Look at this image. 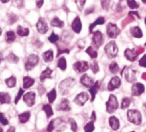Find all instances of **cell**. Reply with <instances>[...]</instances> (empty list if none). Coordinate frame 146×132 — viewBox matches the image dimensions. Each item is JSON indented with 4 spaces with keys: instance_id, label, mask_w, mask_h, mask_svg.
<instances>
[{
    "instance_id": "cell-5",
    "label": "cell",
    "mask_w": 146,
    "mask_h": 132,
    "mask_svg": "<svg viewBox=\"0 0 146 132\" xmlns=\"http://www.w3.org/2000/svg\"><path fill=\"white\" fill-rule=\"evenodd\" d=\"M123 72H124L123 75L128 82L133 83L136 81V80H137V70L134 68L125 67V68H124Z\"/></svg>"
},
{
    "instance_id": "cell-64",
    "label": "cell",
    "mask_w": 146,
    "mask_h": 132,
    "mask_svg": "<svg viewBox=\"0 0 146 132\" xmlns=\"http://www.w3.org/2000/svg\"><path fill=\"white\" fill-rule=\"evenodd\" d=\"M131 132H135V131H131Z\"/></svg>"
},
{
    "instance_id": "cell-28",
    "label": "cell",
    "mask_w": 146,
    "mask_h": 132,
    "mask_svg": "<svg viewBox=\"0 0 146 132\" xmlns=\"http://www.w3.org/2000/svg\"><path fill=\"white\" fill-rule=\"evenodd\" d=\"M11 96L8 92H0V103L1 104H10Z\"/></svg>"
},
{
    "instance_id": "cell-38",
    "label": "cell",
    "mask_w": 146,
    "mask_h": 132,
    "mask_svg": "<svg viewBox=\"0 0 146 132\" xmlns=\"http://www.w3.org/2000/svg\"><path fill=\"white\" fill-rule=\"evenodd\" d=\"M6 60H7L9 62H11V63H15V64H17V63L19 61V57L17 56L15 54L11 53V54L6 57Z\"/></svg>"
},
{
    "instance_id": "cell-22",
    "label": "cell",
    "mask_w": 146,
    "mask_h": 132,
    "mask_svg": "<svg viewBox=\"0 0 146 132\" xmlns=\"http://www.w3.org/2000/svg\"><path fill=\"white\" fill-rule=\"evenodd\" d=\"M99 87H100V83H99V81H96L90 88V96H91V101L92 102L95 100V98H96V93L98 92Z\"/></svg>"
},
{
    "instance_id": "cell-1",
    "label": "cell",
    "mask_w": 146,
    "mask_h": 132,
    "mask_svg": "<svg viewBox=\"0 0 146 132\" xmlns=\"http://www.w3.org/2000/svg\"><path fill=\"white\" fill-rule=\"evenodd\" d=\"M76 83H77L76 80L73 78H66L65 80H62L58 86L60 94L63 96L67 95L70 92V90L73 88V86H75Z\"/></svg>"
},
{
    "instance_id": "cell-57",
    "label": "cell",
    "mask_w": 146,
    "mask_h": 132,
    "mask_svg": "<svg viewBox=\"0 0 146 132\" xmlns=\"http://www.w3.org/2000/svg\"><path fill=\"white\" fill-rule=\"evenodd\" d=\"M3 4H6V3H8L9 2V0H0Z\"/></svg>"
},
{
    "instance_id": "cell-56",
    "label": "cell",
    "mask_w": 146,
    "mask_h": 132,
    "mask_svg": "<svg viewBox=\"0 0 146 132\" xmlns=\"http://www.w3.org/2000/svg\"><path fill=\"white\" fill-rule=\"evenodd\" d=\"M3 60H4V55L1 52H0V63H1Z\"/></svg>"
},
{
    "instance_id": "cell-41",
    "label": "cell",
    "mask_w": 146,
    "mask_h": 132,
    "mask_svg": "<svg viewBox=\"0 0 146 132\" xmlns=\"http://www.w3.org/2000/svg\"><path fill=\"white\" fill-rule=\"evenodd\" d=\"M75 3H76V5L78 9V11H83L85 3H86V0H75Z\"/></svg>"
},
{
    "instance_id": "cell-63",
    "label": "cell",
    "mask_w": 146,
    "mask_h": 132,
    "mask_svg": "<svg viewBox=\"0 0 146 132\" xmlns=\"http://www.w3.org/2000/svg\"><path fill=\"white\" fill-rule=\"evenodd\" d=\"M144 46H145V47H146V42H145V44H144Z\"/></svg>"
},
{
    "instance_id": "cell-10",
    "label": "cell",
    "mask_w": 146,
    "mask_h": 132,
    "mask_svg": "<svg viewBox=\"0 0 146 132\" xmlns=\"http://www.w3.org/2000/svg\"><path fill=\"white\" fill-rule=\"evenodd\" d=\"M93 42L95 44V46L99 48L102 44H103V42H104V37H103V35L102 33L100 31V30H96L94 32L93 34Z\"/></svg>"
},
{
    "instance_id": "cell-25",
    "label": "cell",
    "mask_w": 146,
    "mask_h": 132,
    "mask_svg": "<svg viewBox=\"0 0 146 132\" xmlns=\"http://www.w3.org/2000/svg\"><path fill=\"white\" fill-rule=\"evenodd\" d=\"M35 84V80L32 79L31 77H29V76H25L23 77V86L24 89H29L33 85Z\"/></svg>"
},
{
    "instance_id": "cell-40",
    "label": "cell",
    "mask_w": 146,
    "mask_h": 132,
    "mask_svg": "<svg viewBox=\"0 0 146 132\" xmlns=\"http://www.w3.org/2000/svg\"><path fill=\"white\" fill-rule=\"evenodd\" d=\"M9 17H8V23H9V24H14L15 23H17V20H18V17L16 15V14H14V13H11V14H9L8 15Z\"/></svg>"
},
{
    "instance_id": "cell-62",
    "label": "cell",
    "mask_w": 146,
    "mask_h": 132,
    "mask_svg": "<svg viewBox=\"0 0 146 132\" xmlns=\"http://www.w3.org/2000/svg\"><path fill=\"white\" fill-rule=\"evenodd\" d=\"M144 106H145V108H146V103L144 104Z\"/></svg>"
},
{
    "instance_id": "cell-12",
    "label": "cell",
    "mask_w": 146,
    "mask_h": 132,
    "mask_svg": "<svg viewBox=\"0 0 146 132\" xmlns=\"http://www.w3.org/2000/svg\"><path fill=\"white\" fill-rule=\"evenodd\" d=\"M35 96L36 95L34 92H29L23 95V99L28 106L32 107L35 103Z\"/></svg>"
},
{
    "instance_id": "cell-24",
    "label": "cell",
    "mask_w": 146,
    "mask_h": 132,
    "mask_svg": "<svg viewBox=\"0 0 146 132\" xmlns=\"http://www.w3.org/2000/svg\"><path fill=\"white\" fill-rule=\"evenodd\" d=\"M109 125L112 128V129L118 130L119 129V119L114 116L110 117V118H109Z\"/></svg>"
},
{
    "instance_id": "cell-29",
    "label": "cell",
    "mask_w": 146,
    "mask_h": 132,
    "mask_svg": "<svg viewBox=\"0 0 146 132\" xmlns=\"http://www.w3.org/2000/svg\"><path fill=\"white\" fill-rule=\"evenodd\" d=\"M18 118L21 123H27L29 118H30V112L29 111H25L18 115Z\"/></svg>"
},
{
    "instance_id": "cell-36",
    "label": "cell",
    "mask_w": 146,
    "mask_h": 132,
    "mask_svg": "<svg viewBox=\"0 0 146 132\" xmlns=\"http://www.w3.org/2000/svg\"><path fill=\"white\" fill-rule=\"evenodd\" d=\"M43 111L46 112V117H47L48 118L51 117L53 115L52 108V106H51L49 104H46V105H43Z\"/></svg>"
},
{
    "instance_id": "cell-47",
    "label": "cell",
    "mask_w": 146,
    "mask_h": 132,
    "mask_svg": "<svg viewBox=\"0 0 146 132\" xmlns=\"http://www.w3.org/2000/svg\"><path fill=\"white\" fill-rule=\"evenodd\" d=\"M70 129L73 132H77L78 131V124L74 121V119H70Z\"/></svg>"
},
{
    "instance_id": "cell-21",
    "label": "cell",
    "mask_w": 146,
    "mask_h": 132,
    "mask_svg": "<svg viewBox=\"0 0 146 132\" xmlns=\"http://www.w3.org/2000/svg\"><path fill=\"white\" fill-rule=\"evenodd\" d=\"M130 33H131V36H133L134 38H142L143 37V32H142L141 29L137 26L131 28Z\"/></svg>"
},
{
    "instance_id": "cell-13",
    "label": "cell",
    "mask_w": 146,
    "mask_h": 132,
    "mask_svg": "<svg viewBox=\"0 0 146 132\" xmlns=\"http://www.w3.org/2000/svg\"><path fill=\"white\" fill-rule=\"evenodd\" d=\"M120 85H121V80L118 76H115V77L112 78L111 80L108 82V91L113 92V91L116 90L117 88H119L120 86Z\"/></svg>"
},
{
    "instance_id": "cell-18",
    "label": "cell",
    "mask_w": 146,
    "mask_h": 132,
    "mask_svg": "<svg viewBox=\"0 0 146 132\" xmlns=\"http://www.w3.org/2000/svg\"><path fill=\"white\" fill-rule=\"evenodd\" d=\"M53 124H54V129H56L57 131L60 132L65 129L66 128V123L65 122L61 119V118H57L53 120Z\"/></svg>"
},
{
    "instance_id": "cell-53",
    "label": "cell",
    "mask_w": 146,
    "mask_h": 132,
    "mask_svg": "<svg viewBox=\"0 0 146 132\" xmlns=\"http://www.w3.org/2000/svg\"><path fill=\"white\" fill-rule=\"evenodd\" d=\"M129 15L131 16H136V17H137V18H140V15L138 14V12L137 11H130L129 12Z\"/></svg>"
},
{
    "instance_id": "cell-49",
    "label": "cell",
    "mask_w": 146,
    "mask_h": 132,
    "mask_svg": "<svg viewBox=\"0 0 146 132\" xmlns=\"http://www.w3.org/2000/svg\"><path fill=\"white\" fill-rule=\"evenodd\" d=\"M0 123H1L3 125H7L9 123V121L7 120V118L5 117L4 113L0 112Z\"/></svg>"
},
{
    "instance_id": "cell-8",
    "label": "cell",
    "mask_w": 146,
    "mask_h": 132,
    "mask_svg": "<svg viewBox=\"0 0 146 132\" xmlns=\"http://www.w3.org/2000/svg\"><path fill=\"white\" fill-rule=\"evenodd\" d=\"M73 68H74V70L78 72V74H83L90 68V65L85 60H79L74 63Z\"/></svg>"
},
{
    "instance_id": "cell-55",
    "label": "cell",
    "mask_w": 146,
    "mask_h": 132,
    "mask_svg": "<svg viewBox=\"0 0 146 132\" xmlns=\"http://www.w3.org/2000/svg\"><path fill=\"white\" fill-rule=\"evenodd\" d=\"M91 120L94 122L95 120H96V112L95 111H93L92 112V117H91Z\"/></svg>"
},
{
    "instance_id": "cell-23",
    "label": "cell",
    "mask_w": 146,
    "mask_h": 132,
    "mask_svg": "<svg viewBox=\"0 0 146 132\" xmlns=\"http://www.w3.org/2000/svg\"><path fill=\"white\" fill-rule=\"evenodd\" d=\"M104 23H105V18H104L103 17H98L94 23H92L90 25V27H89V31H90V33H92V32H93V29H95L96 26H97V25H102V24H104Z\"/></svg>"
},
{
    "instance_id": "cell-58",
    "label": "cell",
    "mask_w": 146,
    "mask_h": 132,
    "mask_svg": "<svg viewBox=\"0 0 146 132\" xmlns=\"http://www.w3.org/2000/svg\"><path fill=\"white\" fill-rule=\"evenodd\" d=\"M0 132H4V130H3V129L0 127Z\"/></svg>"
},
{
    "instance_id": "cell-2",
    "label": "cell",
    "mask_w": 146,
    "mask_h": 132,
    "mask_svg": "<svg viewBox=\"0 0 146 132\" xmlns=\"http://www.w3.org/2000/svg\"><path fill=\"white\" fill-rule=\"evenodd\" d=\"M104 51H105V54H107V56L108 58L113 59V58H115L117 56L118 52H119V48H118L116 42L114 41H111L105 46Z\"/></svg>"
},
{
    "instance_id": "cell-48",
    "label": "cell",
    "mask_w": 146,
    "mask_h": 132,
    "mask_svg": "<svg viewBox=\"0 0 146 132\" xmlns=\"http://www.w3.org/2000/svg\"><path fill=\"white\" fill-rule=\"evenodd\" d=\"M24 91H23V88H20L19 89V92H18V94L17 95V97H16V98H15V104H17L18 103V101L21 99V98H22V96H23L24 94Z\"/></svg>"
},
{
    "instance_id": "cell-14",
    "label": "cell",
    "mask_w": 146,
    "mask_h": 132,
    "mask_svg": "<svg viewBox=\"0 0 146 132\" xmlns=\"http://www.w3.org/2000/svg\"><path fill=\"white\" fill-rule=\"evenodd\" d=\"M144 90H145L144 86L142 83H136L131 87V94L132 96L138 97L144 92Z\"/></svg>"
},
{
    "instance_id": "cell-20",
    "label": "cell",
    "mask_w": 146,
    "mask_h": 132,
    "mask_svg": "<svg viewBox=\"0 0 146 132\" xmlns=\"http://www.w3.org/2000/svg\"><path fill=\"white\" fill-rule=\"evenodd\" d=\"M52 70L50 68H46L40 74V80L41 82L45 81L46 79H52Z\"/></svg>"
},
{
    "instance_id": "cell-3",
    "label": "cell",
    "mask_w": 146,
    "mask_h": 132,
    "mask_svg": "<svg viewBox=\"0 0 146 132\" xmlns=\"http://www.w3.org/2000/svg\"><path fill=\"white\" fill-rule=\"evenodd\" d=\"M127 117L129 122L136 125H139L142 123V115L137 110H134V109L129 110L127 111Z\"/></svg>"
},
{
    "instance_id": "cell-9",
    "label": "cell",
    "mask_w": 146,
    "mask_h": 132,
    "mask_svg": "<svg viewBox=\"0 0 146 132\" xmlns=\"http://www.w3.org/2000/svg\"><path fill=\"white\" fill-rule=\"evenodd\" d=\"M90 98V95L89 93L87 92H80L79 94H78L76 97H75V99H74V102L75 104H77L78 106H84L85 105V103L89 100Z\"/></svg>"
},
{
    "instance_id": "cell-54",
    "label": "cell",
    "mask_w": 146,
    "mask_h": 132,
    "mask_svg": "<svg viewBox=\"0 0 146 132\" xmlns=\"http://www.w3.org/2000/svg\"><path fill=\"white\" fill-rule=\"evenodd\" d=\"M15 131H16V129H15V127H13V126L10 127L9 129L7 130V132H15Z\"/></svg>"
},
{
    "instance_id": "cell-4",
    "label": "cell",
    "mask_w": 146,
    "mask_h": 132,
    "mask_svg": "<svg viewBox=\"0 0 146 132\" xmlns=\"http://www.w3.org/2000/svg\"><path fill=\"white\" fill-rule=\"evenodd\" d=\"M40 61V59H39V56L37 54H31L28 56L26 61H25V64H24V68L27 71H30L32 70L35 67L38 65Z\"/></svg>"
},
{
    "instance_id": "cell-45",
    "label": "cell",
    "mask_w": 146,
    "mask_h": 132,
    "mask_svg": "<svg viewBox=\"0 0 146 132\" xmlns=\"http://www.w3.org/2000/svg\"><path fill=\"white\" fill-rule=\"evenodd\" d=\"M48 40H49V42H52V43H55V42H57L58 40H59V36L57 35V34H55V33H52L51 35H50V36L48 37Z\"/></svg>"
},
{
    "instance_id": "cell-33",
    "label": "cell",
    "mask_w": 146,
    "mask_h": 132,
    "mask_svg": "<svg viewBox=\"0 0 146 132\" xmlns=\"http://www.w3.org/2000/svg\"><path fill=\"white\" fill-rule=\"evenodd\" d=\"M86 53L90 56V58H92V59H96L97 58V56H98V53H97V51L92 47V46H90V47H88L87 48V49H86Z\"/></svg>"
},
{
    "instance_id": "cell-34",
    "label": "cell",
    "mask_w": 146,
    "mask_h": 132,
    "mask_svg": "<svg viewBox=\"0 0 146 132\" xmlns=\"http://www.w3.org/2000/svg\"><path fill=\"white\" fill-rule=\"evenodd\" d=\"M15 40H16V34L13 31H11V30L7 31L6 32V35H5V41L8 43H11Z\"/></svg>"
},
{
    "instance_id": "cell-7",
    "label": "cell",
    "mask_w": 146,
    "mask_h": 132,
    "mask_svg": "<svg viewBox=\"0 0 146 132\" xmlns=\"http://www.w3.org/2000/svg\"><path fill=\"white\" fill-rule=\"evenodd\" d=\"M107 34L110 38H116L120 34L119 28L113 23H109L107 25Z\"/></svg>"
},
{
    "instance_id": "cell-46",
    "label": "cell",
    "mask_w": 146,
    "mask_h": 132,
    "mask_svg": "<svg viewBox=\"0 0 146 132\" xmlns=\"http://www.w3.org/2000/svg\"><path fill=\"white\" fill-rule=\"evenodd\" d=\"M131 101V100L130 98H124L123 100H122V103H121V108H122V109L127 108V107L130 105Z\"/></svg>"
},
{
    "instance_id": "cell-44",
    "label": "cell",
    "mask_w": 146,
    "mask_h": 132,
    "mask_svg": "<svg viewBox=\"0 0 146 132\" xmlns=\"http://www.w3.org/2000/svg\"><path fill=\"white\" fill-rule=\"evenodd\" d=\"M94 129H95V125H94L93 121L89 122V123L85 125V127H84V131H85V132H93Z\"/></svg>"
},
{
    "instance_id": "cell-52",
    "label": "cell",
    "mask_w": 146,
    "mask_h": 132,
    "mask_svg": "<svg viewBox=\"0 0 146 132\" xmlns=\"http://www.w3.org/2000/svg\"><path fill=\"white\" fill-rule=\"evenodd\" d=\"M44 4V0H36V6L38 8H41Z\"/></svg>"
},
{
    "instance_id": "cell-19",
    "label": "cell",
    "mask_w": 146,
    "mask_h": 132,
    "mask_svg": "<svg viewBox=\"0 0 146 132\" xmlns=\"http://www.w3.org/2000/svg\"><path fill=\"white\" fill-rule=\"evenodd\" d=\"M57 109L58 111H70V105L68 99L64 98L61 100V102L58 105Z\"/></svg>"
},
{
    "instance_id": "cell-37",
    "label": "cell",
    "mask_w": 146,
    "mask_h": 132,
    "mask_svg": "<svg viewBox=\"0 0 146 132\" xmlns=\"http://www.w3.org/2000/svg\"><path fill=\"white\" fill-rule=\"evenodd\" d=\"M119 70V65L117 62L115 61H113L110 65H109V71L112 73V74H117Z\"/></svg>"
},
{
    "instance_id": "cell-50",
    "label": "cell",
    "mask_w": 146,
    "mask_h": 132,
    "mask_svg": "<svg viewBox=\"0 0 146 132\" xmlns=\"http://www.w3.org/2000/svg\"><path fill=\"white\" fill-rule=\"evenodd\" d=\"M139 66L142 68H146V54L143 55V57L139 60Z\"/></svg>"
},
{
    "instance_id": "cell-39",
    "label": "cell",
    "mask_w": 146,
    "mask_h": 132,
    "mask_svg": "<svg viewBox=\"0 0 146 132\" xmlns=\"http://www.w3.org/2000/svg\"><path fill=\"white\" fill-rule=\"evenodd\" d=\"M126 3L131 10H136L139 8V5L137 3L136 0H126Z\"/></svg>"
},
{
    "instance_id": "cell-60",
    "label": "cell",
    "mask_w": 146,
    "mask_h": 132,
    "mask_svg": "<svg viewBox=\"0 0 146 132\" xmlns=\"http://www.w3.org/2000/svg\"><path fill=\"white\" fill-rule=\"evenodd\" d=\"M2 35V29H1V28H0V36Z\"/></svg>"
},
{
    "instance_id": "cell-30",
    "label": "cell",
    "mask_w": 146,
    "mask_h": 132,
    "mask_svg": "<svg viewBox=\"0 0 146 132\" xmlns=\"http://www.w3.org/2000/svg\"><path fill=\"white\" fill-rule=\"evenodd\" d=\"M17 33L19 36H28L29 35V29L28 28H23V26H18L17 28Z\"/></svg>"
},
{
    "instance_id": "cell-27",
    "label": "cell",
    "mask_w": 146,
    "mask_h": 132,
    "mask_svg": "<svg viewBox=\"0 0 146 132\" xmlns=\"http://www.w3.org/2000/svg\"><path fill=\"white\" fill-rule=\"evenodd\" d=\"M42 57H43V60H44L45 62L48 63V62L52 61V60H53V51L52 49H49V50L44 52L43 54H42Z\"/></svg>"
},
{
    "instance_id": "cell-61",
    "label": "cell",
    "mask_w": 146,
    "mask_h": 132,
    "mask_svg": "<svg viewBox=\"0 0 146 132\" xmlns=\"http://www.w3.org/2000/svg\"><path fill=\"white\" fill-rule=\"evenodd\" d=\"M144 23H145V25H146V17L144 18Z\"/></svg>"
},
{
    "instance_id": "cell-35",
    "label": "cell",
    "mask_w": 146,
    "mask_h": 132,
    "mask_svg": "<svg viewBox=\"0 0 146 132\" xmlns=\"http://www.w3.org/2000/svg\"><path fill=\"white\" fill-rule=\"evenodd\" d=\"M56 97H57V92H56V89L53 88L48 93H47V98H48V101L50 104L53 103L54 100L56 99Z\"/></svg>"
},
{
    "instance_id": "cell-43",
    "label": "cell",
    "mask_w": 146,
    "mask_h": 132,
    "mask_svg": "<svg viewBox=\"0 0 146 132\" xmlns=\"http://www.w3.org/2000/svg\"><path fill=\"white\" fill-rule=\"evenodd\" d=\"M110 3H111L110 0H101L102 8L105 11H108L110 8V5H111Z\"/></svg>"
},
{
    "instance_id": "cell-59",
    "label": "cell",
    "mask_w": 146,
    "mask_h": 132,
    "mask_svg": "<svg viewBox=\"0 0 146 132\" xmlns=\"http://www.w3.org/2000/svg\"><path fill=\"white\" fill-rule=\"evenodd\" d=\"M142 1H143V4H145V5H146V0H142Z\"/></svg>"
},
{
    "instance_id": "cell-26",
    "label": "cell",
    "mask_w": 146,
    "mask_h": 132,
    "mask_svg": "<svg viewBox=\"0 0 146 132\" xmlns=\"http://www.w3.org/2000/svg\"><path fill=\"white\" fill-rule=\"evenodd\" d=\"M51 25L53 27H56V28L62 29L64 26V21L60 20L58 17H54L51 21Z\"/></svg>"
},
{
    "instance_id": "cell-15",
    "label": "cell",
    "mask_w": 146,
    "mask_h": 132,
    "mask_svg": "<svg viewBox=\"0 0 146 132\" xmlns=\"http://www.w3.org/2000/svg\"><path fill=\"white\" fill-rule=\"evenodd\" d=\"M36 29L40 34H46L48 31V25L43 18H40L36 23Z\"/></svg>"
},
{
    "instance_id": "cell-42",
    "label": "cell",
    "mask_w": 146,
    "mask_h": 132,
    "mask_svg": "<svg viewBox=\"0 0 146 132\" xmlns=\"http://www.w3.org/2000/svg\"><path fill=\"white\" fill-rule=\"evenodd\" d=\"M90 68H91V70H92V72L94 73V74H97L98 72H99V66H98V63H97V61H96V60H94L92 63H90Z\"/></svg>"
},
{
    "instance_id": "cell-31",
    "label": "cell",
    "mask_w": 146,
    "mask_h": 132,
    "mask_svg": "<svg viewBox=\"0 0 146 132\" xmlns=\"http://www.w3.org/2000/svg\"><path fill=\"white\" fill-rule=\"evenodd\" d=\"M58 68L62 70V71H64L67 68V62H66V60L64 57H60L58 60Z\"/></svg>"
},
{
    "instance_id": "cell-16",
    "label": "cell",
    "mask_w": 146,
    "mask_h": 132,
    "mask_svg": "<svg viewBox=\"0 0 146 132\" xmlns=\"http://www.w3.org/2000/svg\"><path fill=\"white\" fill-rule=\"evenodd\" d=\"M80 82H81V84L83 85V86H84L85 87H88L89 89L94 85V80L90 77V76H89L88 74H83L82 76H81V79H80Z\"/></svg>"
},
{
    "instance_id": "cell-11",
    "label": "cell",
    "mask_w": 146,
    "mask_h": 132,
    "mask_svg": "<svg viewBox=\"0 0 146 132\" xmlns=\"http://www.w3.org/2000/svg\"><path fill=\"white\" fill-rule=\"evenodd\" d=\"M124 55L125 57L129 60V61H135L137 60V57H138V52L135 49V48H126L124 52Z\"/></svg>"
},
{
    "instance_id": "cell-17",
    "label": "cell",
    "mask_w": 146,
    "mask_h": 132,
    "mask_svg": "<svg viewBox=\"0 0 146 132\" xmlns=\"http://www.w3.org/2000/svg\"><path fill=\"white\" fill-rule=\"evenodd\" d=\"M71 29L77 34H79L82 30V22L79 17H76L71 23Z\"/></svg>"
},
{
    "instance_id": "cell-51",
    "label": "cell",
    "mask_w": 146,
    "mask_h": 132,
    "mask_svg": "<svg viewBox=\"0 0 146 132\" xmlns=\"http://www.w3.org/2000/svg\"><path fill=\"white\" fill-rule=\"evenodd\" d=\"M53 129H54V124H53V120H52V121L49 123L48 126H47V131H48V132H52Z\"/></svg>"
},
{
    "instance_id": "cell-6",
    "label": "cell",
    "mask_w": 146,
    "mask_h": 132,
    "mask_svg": "<svg viewBox=\"0 0 146 132\" xmlns=\"http://www.w3.org/2000/svg\"><path fill=\"white\" fill-rule=\"evenodd\" d=\"M118 106H119V102H118L117 98L113 94H111L109 96L108 100L106 102V110H107V111L108 113H113L118 109Z\"/></svg>"
},
{
    "instance_id": "cell-32",
    "label": "cell",
    "mask_w": 146,
    "mask_h": 132,
    "mask_svg": "<svg viewBox=\"0 0 146 132\" xmlns=\"http://www.w3.org/2000/svg\"><path fill=\"white\" fill-rule=\"evenodd\" d=\"M5 84L6 86L9 87V88H13L16 86L17 85V79L15 76H11V77H9L8 79L5 80Z\"/></svg>"
}]
</instances>
